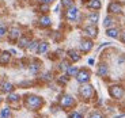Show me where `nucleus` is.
Wrapping results in <instances>:
<instances>
[{
  "label": "nucleus",
  "instance_id": "1a4fd4ad",
  "mask_svg": "<svg viewBox=\"0 0 125 118\" xmlns=\"http://www.w3.org/2000/svg\"><path fill=\"white\" fill-rule=\"evenodd\" d=\"M84 33L88 35V37L95 38V37H97V34H98V29H97V26H95V25H90V26H87V27L84 29Z\"/></svg>",
  "mask_w": 125,
  "mask_h": 118
},
{
  "label": "nucleus",
  "instance_id": "f8f14e48",
  "mask_svg": "<svg viewBox=\"0 0 125 118\" xmlns=\"http://www.w3.org/2000/svg\"><path fill=\"white\" fill-rule=\"evenodd\" d=\"M48 50H49V44H48V42H45V41L40 42V45H38V49H37V53H38V54H45Z\"/></svg>",
  "mask_w": 125,
  "mask_h": 118
},
{
  "label": "nucleus",
  "instance_id": "7c9ffc66",
  "mask_svg": "<svg viewBox=\"0 0 125 118\" xmlns=\"http://www.w3.org/2000/svg\"><path fill=\"white\" fill-rule=\"evenodd\" d=\"M41 3H44V4H49V3H52L53 0H40Z\"/></svg>",
  "mask_w": 125,
  "mask_h": 118
},
{
  "label": "nucleus",
  "instance_id": "5701e85b",
  "mask_svg": "<svg viewBox=\"0 0 125 118\" xmlns=\"http://www.w3.org/2000/svg\"><path fill=\"white\" fill-rule=\"evenodd\" d=\"M1 90H3V92H11L14 90V86L10 81H6V83H3V88Z\"/></svg>",
  "mask_w": 125,
  "mask_h": 118
},
{
  "label": "nucleus",
  "instance_id": "a211bd4d",
  "mask_svg": "<svg viewBox=\"0 0 125 118\" xmlns=\"http://www.w3.org/2000/svg\"><path fill=\"white\" fill-rule=\"evenodd\" d=\"M40 25L42 26V27H49V26L52 25L50 18H49V16H42V18L40 19Z\"/></svg>",
  "mask_w": 125,
  "mask_h": 118
},
{
  "label": "nucleus",
  "instance_id": "2f4dec72",
  "mask_svg": "<svg viewBox=\"0 0 125 118\" xmlns=\"http://www.w3.org/2000/svg\"><path fill=\"white\" fill-rule=\"evenodd\" d=\"M59 81H60V83H62V84L67 83V78H60V79H59Z\"/></svg>",
  "mask_w": 125,
  "mask_h": 118
},
{
  "label": "nucleus",
  "instance_id": "dca6fc26",
  "mask_svg": "<svg viewBox=\"0 0 125 118\" xmlns=\"http://www.w3.org/2000/svg\"><path fill=\"white\" fill-rule=\"evenodd\" d=\"M68 56H69V59L72 60V61H79L80 60V54H79L78 52H76L75 49H71V50H68Z\"/></svg>",
  "mask_w": 125,
  "mask_h": 118
},
{
  "label": "nucleus",
  "instance_id": "aec40b11",
  "mask_svg": "<svg viewBox=\"0 0 125 118\" xmlns=\"http://www.w3.org/2000/svg\"><path fill=\"white\" fill-rule=\"evenodd\" d=\"M78 72H79V69L76 68V67L69 65L68 68H67V75H68V76H75V78H76V75H78Z\"/></svg>",
  "mask_w": 125,
  "mask_h": 118
},
{
  "label": "nucleus",
  "instance_id": "72a5a7b5",
  "mask_svg": "<svg viewBox=\"0 0 125 118\" xmlns=\"http://www.w3.org/2000/svg\"><path fill=\"white\" fill-rule=\"evenodd\" d=\"M121 41H122V42L125 44V31L122 33V35H121Z\"/></svg>",
  "mask_w": 125,
  "mask_h": 118
},
{
  "label": "nucleus",
  "instance_id": "f03ea898",
  "mask_svg": "<svg viewBox=\"0 0 125 118\" xmlns=\"http://www.w3.org/2000/svg\"><path fill=\"white\" fill-rule=\"evenodd\" d=\"M79 94H80V96L84 100H88V99H91L93 95H94V87L91 84H84V86H82V87L79 88Z\"/></svg>",
  "mask_w": 125,
  "mask_h": 118
},
{
  "label": "nucleus",
  "instance_id": "c756f323",
  "mask_svg": "<svg viewBox=\"0 0 125 118\" xmlns=\"http://www.w3.org/2000/svg\"><path fill=\"white\" fill-rule=\"evenodd\" d=\"M7 33V29H6V26H0V37H3L4 34Z\"/></svg>",
  "mask_w": 125,
  "mask_h": 118
},
{
  "label": "nucleus",
  "instance_id": "b1692460",
  "mask_svg": "<svg viewBox=\"0 0 125 118\" xmlns=\"http://www.w3.org/2000/svg\"><path fill=\"white\" fill-rule=\"evenodd\" d=\"M29 44H30V39L29 38H26V37H22L21 39H19V48H27L29 46Z\"/></svg>",
  "mask_w": 125,
  "mask_h": 118
},
{
  "label": "nucleus",
  "instance_id": "39448f33",
  "mask_svg": "<svg viewBox=\"0 0 125 118\" xmlns=\"http://www.w3.org/2000/svg\"><path fill=\"white\" fill-rule=\"evenodd\" d=\"M90 78H91V72L88 71V69H86V68L80 69V71L78 72V75H76V80H78L79 83H82V84L87 83V81L90 80Z\"/></svg>",
  "mask_w": 125,
  "mask_h": 118
},
{
  "label": "nucleus",
  "instance_id": "cd10ccee",
  "mask_svg": "<svg viewBox=\"0 0 125 118\" xmlns=\"http://www.w3.org/2000/svg\"><path fill=\"white\" fill-rule=\"evenodd\" d=\"M68 118H83V115H82L79 111H72V113L68 114Z\"/></svg>",
  "mask_w": 125,
  "mask_h": 118
},
{
  "label": "nucleus",
  "instance_id": "2eb2a0df",
  "mask_svg": "<svg viewBox=\"0 0 125 118\" xmlns=\"http://www.w3.org/2000/svg\"><path fill=\"white\" fill-rule=\"evenodd\" d=\"M21 37V30H19L18 27H12L11 30H10V39H18V38Z\"/></svg>",
  "mask_w": 125,
  "mask_h": 118
},
{
  "label": "nucleus",
  "instance_id": "f257e3e1",
  "mask_svg": "<svg viewBox=\"0 0 125 118\" xmlns=\"http://www.w3.org/2000/svg\"><path fill=\"white\" fill-rule=\"evenodd\" d=\"M25 106L29 110H40L44 106V99L38 95H27L25 96Z\"/></svg>",
  "mask_w": 125,
  "mask_h": 118
},
{
  "label": "nucleus",
  "instance_id": "f3484780",
  "mask_svg": "<svg viewBox=\"0 0 125 118\" xmlns=\"http://www.w3.org/2000/svg\"><path fill=\"white\" fill-rule=\"evenodd\" d=\"M0 118H11V109L10 107H3L0 110Z\"/></svg>",
  "mask_w": 125,
  "mask_h": 118
},
{
  "label": "nucleus",
  "instance_id": "4be33fe9",
  "mask_svg": "<svg viewBox=\"0 0 125 118\" xmlns=\"http://www.w3.org/2000/svg\"><path fill=\"white\" fill-rule=\"evenodd\" d=\"M114 25V19L112 18V16H106V18H105V20H103V26H105V27H112V26Z\"/></svg>",
  "mask_w": 125,
  "mask_h": 118
},
{
  "label": "nucleus",
  "instance_id": "9b49d317",
  "mask_svg": "<svg viewBox=\"0 0 125 118\" xmlns=\"http://www.w3.org/2000/svg\"><path fill=\"white\" fill-rule=\"evenodd\" d=\"M97 73H98V76H101V78H105V76H107V73H109V68H107L106 64H101V65L98 67Z\"/></svg>",
  "mask_w": 125,
  "mask_h": 118
},
{
  "label": "nucleus",
  "instance_id": "f704fd0d",
  "mask_svg": "<svg viewBox=\"0 0 125 118\" xmlns=\"http://www.w3.org/2000/svg\"><path fill=\"white\" fill-rule=\"evenodd\" d=\"M88 64H90V65H93V64H94V59H90V60H88Z\"/></svg>",
  "mask_w": 125,
  "mask_h": 118
},
{
  "label": "nucleus",
  "instance_id": "c85d7f7f",
  "mask_svg": "<svg viewBox=\"0 0 125 118\" xmlns=\"http://www.w3.org/2000/svg\"><path fill=\"white\" fill-rule=\"evenodd\" d=\"M88 118H105V115L102 114V113H98V111H94L90 114V117Z\"/></svg>",
  "mask_w": 125,
  "mask_h": 118
},
{
  "label": "nucleus",
  "instance_id": "9d476101",
  "mask_svg": "<svg viewBox=\"0 0 125 118\" xmlns=\"http://www.w3.org/2000/svg\"><path fill=\"white\" fill-rule=\"evenodd\" d=\"M11 61V53L10 52H3L0 54V65H7Z\"/></svg>",
  "mask_w": 125,
  "mask_h": 118
},
{
  "label": "nucleus",
  "instance_id": "ddd939ff",
  "mask_svg": "<svg viewBox=\"0 0 125 118\" xmlns=\"http://www.w3.org/2000/svg\"><path fill=\"white\" fill-rule=\"evenodd\" d=\"M106 35H107V37H110V38H118L120 30H118V29H116V27H109L106 30Z\"/></svg>",
  "mask_w": 125,
  "mask_h": 118
},
{
  "label": "nucleus",
  "instance_id": "bb28decb",
  "mask_svg": "<svg viewBox=\"0 0 125 118\" xmlns=\"http://www.w3.org/2000/svg\"><path fill=\"white\" fill-rule=\"evenodd\" d=\"M30 71H31V73H37V72L40 71V65H38L37 62H33L31 67H30Z\"/></svg>",
  "mask_w": 125,
  "mask_h": 118
},
{
  "label": "nucleus",
  "instance_id": "0eeeda50",
  "mask_svg": "<svg viewBox=\"0 0 125 118\" xmlns=\"http://www.w3.org/2000/svg\"><path fill=\"white\" fill-rule=\"evenodd\" d=\"M79 16V10L76 8V7H69L68 10H67V19L68 20H71V22H73V20H76Z\"/></svg>",
  "mask_w": 125,
  "mask_h": 118
},
{
  "label": "nucleus",
  "instance_id": "393cba45",
  "mask_svg": "<svg viewBox=\"0 0 125 118\" xmlns=\"http://www.w3.org/2000/svg\"><path fill=\"white\" fill-rule=\"evenodd\" d=\"M19 98H21V96H19L18 94H10L7 99H8V102H18Z\"/></svg>",
  "mask_w": 125,
  "mask_h": 118
},
{
  "label": "nucleus",
  "instance_id": "c9c22d12",
  "mask_svg": "<svg viewBox=\"0 0 125 118\" xmlns=\"http://www.w3.org/2000/svg\"><path fill=\"white\" fill-rule=\"evenodd\" d=\"M113 1H116V0H113Z\"/></svg>",
  "mask_w": 125,
  "mask_h": 118
},
{
  "label": "nucleus",
  "instance_id": "473e14b6",
  "mask_svg": "<svg viewBox=\"0 0 125 118\" xmlns=\"http://www.w3.org/2000/svg\"><path fill=\"white\" fill-rule=\"evenodd\" d=\"M48 8H49V7H48V4H45V6H42V7H41V10H42V12H45V11H46Z\"/></svg>",
  "mask_w": 125,
  "mask_h": 118
},
{
  "label": "nucleus",
  "instance_id": "412c9836",
  "mask_svg": "<svg viewBox=\"0 0 125 118\" xmlns=\"http://www.w3.org/2000/svg\"><path fill=\"white\" fill-rule=\"evenodd\" d=\"M38 45H40V42H38V41H30V44H29L27 49L30 50V52H37Z\"/></svg>",
  "mask_w": 125,
  "mask_h": 118
},
{
  "label": "nucleus",
  "instance_id": "a878e982",
  "mask_svg": "<svg viewBox=\"0 0 125 118\" xmlns=\"http://www.w3.org/2000/svg\"><path fill=\"white\" fill-rule=\"evenodd\" d=\"M61 6H62V7H65V8L68 10L69 7L73 6V0H61Z\"/></svg>",
  "mask_w": 125,
  "mask_h": 118
},
{
  "label": "nucleus",
  "instance_id": "7ed1b4c3",
  "mask_svg": "<svg viewBox=\"0 0 125 118\" xmlns=\"http://www.w3.org/2000/svg\"><path fill=\"white\" fill-rule=\"evenodd\" d=\"M75 98L68 94L61 96V99H60V106H61L62 109H69V107H73L75 106Z\"/></svg>",
  "mask_w": 125,
  "mask_h": 118
},
{
  "label": "nucleus",
  "instance_id": "4468645a",
  "mask_svg": "<svg viewBox=\"0 0 125 118\" xmlns=\"http://www.w3.org/2000/svg\"><path fill=\"white\" fill-rule=\"evenodd\" d=\"M101 6H102V4H101V0H90V1L87 3L88 8H90V10H95V11H98V10L101 8Z\"/></svg>",
  "mask_w": 125,
  "mask_h": 118
},
{
  "label": "nucleus",
  "instance_id": "6e6552de",
  "mask_svg": "<svg viewBox=\"0 0 125 118\" xmlns=\"http://www.w3.org/2000/svg\"><path fill=\"white\" fill-rule=\"evenodd\" d=\"M107 11H109L110 14H121L122 12V6L120 3H117V1H112V3L109 4V7H107Z\"/></svg>",
  "mask_w": 125,
  "mask_h": 118
},
{
  "label": "nucleus",
  "instance_id": "20e7f679",
  "mask_svg": "<svg viewBox=\"0 0 125 118\" xmlns=\"http://www.w3.org/2000/svg\"><path fill=\"white\" fill-rule=\"evenodd\" d=\"M124 88L121 87V86H110L109 87V94L112 95V98H114V99H121L122 96H124Z\"/></svg>",
  "mask_w": 125,
  "mask_h": 118
},
{
  "label": "nucleus",
  "instance_id": "423d86ee",
  "mask_svg": "<svg viewBox=\"0 0 125 118\" xmlns=\"http://www.w3.org/2000/svg\"><path fill=\"white\" fill-rule=\"evenodd\" d=\"M93 46H94V44H93L91 39H82L80 44H79V49H80V52H83V53L90 52V50L93 49Z\"/></svg>",
  "mask_w": 125,
  "mask_h": 118
},
{
  "label": "nucleus",
  "instance_id": "6ab92c4d",
  "mask_svg": "<svg viewBox=\"0 0 125 118\" xmlns=\"http://www.w3.org/2000/svg\"><path fill=\"white\" fill-rule=\"evenodd\" d=\"M88 22L91 23V25H95V23L98 22V19H99V14L98 12H93V14H90L88 15Z\"/></svg>",
  "mask_w": 125,
  "mask_h": 118
}]
</instances>
